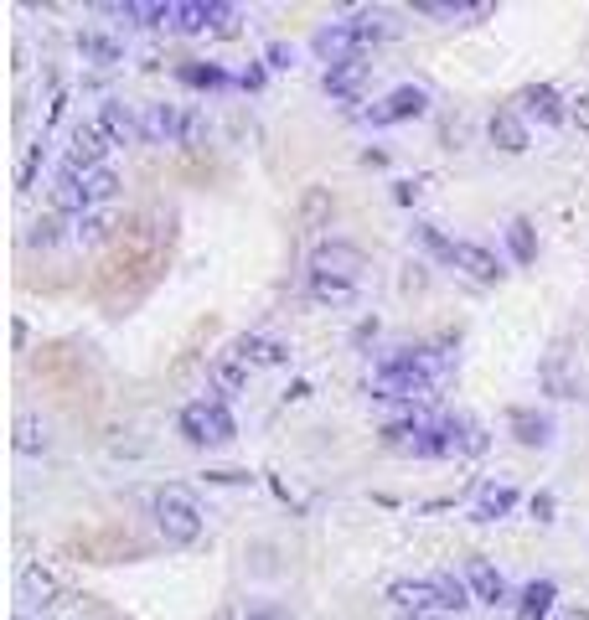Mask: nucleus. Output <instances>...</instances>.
Masks as SVG:
<instances>
[{"label": "nucleus", "mask_w": 589, "mask_h": 620, "mask_svg": "<svg viewBox=\"0 0 589 620\" xmlns=\"http://www.w3.org/2000/svg\"><path fill=\"white\" fill-rule=\"evenodd\" d=\"M243 620H285L279 610H254V615H243Z\"/></svg>", "instance_id": "de8ad7c7"}, {"label": "nucleus", "mask_w": 589, "mask_h": 620, "mask_svg": "<svg viewBox=\"0 0 589 620\" xmlns=\"http://www.w3.org/2000/svg\"><path fill=\"white\" fill-rule=\"evenodd\" d=\"M207 26H212V0H176L171 31H181V37H202Z\"/></svg>", "instance_id": "aec40b11"}, {"label": "nucleus", "mask_w": 589, "mask_h": 620, "mask_svg": "<svg viewBox=\"0 0 589 620\" xmlns=\"http://www.w3.org/2000/svg\"><path fill=\"white\" fill-rule=\"evenodd\" d=\"M419 243H424V248H434V254H440L445 264H450V254H455V238H445L434 223H419Z\"/></svg>", "instance_id": "c9c22d12"}, {"label": "nucleus", "mask_w": 589, "mask_h": 620, "mask_svg": "<svg viewBox=\"0 0 589 620\" xmlns=\"http://www.w3.org/2000/svg\"><path fill=\"white\" fill-rule=\"evenodd\" d=\"M310 300H321V305H352L357 300V285H352V279H331V274H310Z\"/></svg>", "instance_id": "bb28decb"}, {"label": "nucleus", "mask_w": 589, "mask_h": 620, "mask_svg": "<svg viewBox=\"0 0 589 620\" xmlns=\"http://www.w3.org/2000/svg\"><path fill=\"white\" fill-rule=\"evenodd\" d=\"M486 450V429L465 419V434H460V455H481Z\"/></svg>", "instance_id": "4c0bfd02"}, {"label": "nucleus", "mask_w": 589, "mask_h": 620, "mask_svg": "<svg viewBox=\"0 0 589 620\" xmlns=\"http://www.w3.org/2000/svg\"><path fill=\"white\" fill-rule=\"evenodd\" d=\"M347 26H352V37H357V47H362V52H367V47H378V42L388 37V21H383V16H372V11L352 16Z\"/></svg>", "instance_id": "7c9ffc66"}, {"label": "nucleus", "mask_w": 589, "mask_h": 620, "mask_svg": "<svg viewBox=\"0 0 589 620\" xmlns=\"http://www.w3.org/2000/svg\"><path fill=\"white\" fill-rule=\"evenodd\" d=\"M331 212H336L331 186H305V197H300V228L305 233H321L331 223Z\"/></svg>", "instance_id": "6ab92c4d"}, {"label": "nucleus", "mask_w": 589, "mask_h": 620, "mask_svg": "<svg viewBox=\"0 0 589 620\" xmlns=\"http://www.w3.org/2000/svg\"><path fill=\"white\" fill-rule=\"evenodd\" d=\"M233 357H243L248 367H285L290 347H285V341H269V336H243Z\"/></svg>", "instance_id": "a211bd4d"}, {"label": "nucleus", "mask_w": 589, "mask_h": 620, "mask_svg": "<svg viewBox=\"0 0 589 620\" xmlns=\"http://www.w3.org/2000/svg\"><path fill=\"white\" fill-rule=\"evenodd\" d=\"M176 78L186 88H228L233 83L223 68H217V62H176Z\"/></svg>", "instance_id": "cd10ccee"}, {"label": "nucleus", "mask_w": 589, "mask_h": 620, "mask_svg": "<svg viewBox=\"0 0 589 620\" xmlns=\"http://www.w3.org/2000/svg\"><path fill=\"white\" fill-rule=\"evenodd\" d=\"M207 424H212V445L238 440V424H233V414H228V403H223V398H207Z\"/></svg>", "instance_id": "c756f323"}, {"label": "nucleus", "mask_w": 589, "mask_h": 620, "mask_svg": "<svg viewBox=\"0 0 589 620\" xmlns=\"http://www.w3.org/2000/svg\"><path fill=\"white\" fill-rule=\"evenodd\" d=\"M414 16H429V21H455V16H471L465 0H414Z\"/></svg>", "instance_id": "72a5a7b5"}, {"label": "nucleus", "mask_w": 589, "mask_h": 620, "mask_svg": "<svg viewBox=\"0 0 589 620\" xmlns=\"http://www.w3.org/2000/svg\"><path fill=\"white\" fill-rule=\"evenodd\" d=\"M238 83H243V88H264V62H254V68H243V73H238Z\"/></svg>", "instance_id": "49530a36"}, {"label": "nucleus", "mask_w": 589, "mask_h": 620, "mask_svg": "<svg viewBox=\"0 0 589 620\" xmlns=\"http://www.w3.org/2000/svg\"><path fill=\"white\" fill-rule=\"evenodd\" d=\"M155 527H161L166 548H192L202 538V507L186 486H166L155 496Z\"/></svg>", "instance_id": "f257e3e1"}, {"label": "nucleus", "mask_w": 589, "mask_h": 620, "mask_svg": "<svg viewBox=\"0 0 589 620\" xmlns=\"http://www.w3.org/2000/svg\"><path fill=\"white\" fill-rule=\"evenodd\" d=\"M486 140L502 150V155H522L527 145H533V135H527V119H522L517 109H496V114L486 119Z\"/></svg>", "instance_id": "6e6552de"}, {"label": "nucleus", "mask_w": 589, "mask_h": 620, "mask_svg": "<svg viewBox=\"0 0 589 620\" xmlns=\"http://www.w3.org/2000/svg\"><path fill=\"white\" fill-rule=\"evenodd\" d=\"M553 605H558V584H553V579H533V584L522 589V600H517L512 620H548Z\"/></svg>", "instance_id": "2eb2a0df"}, {"label": "nucleus", "mask_w": 589, "mask_h": 620, "mask_svg": "<svg viewBox=\"0 0 589 620\" xmlns=\"http://www.w3.org/2000/svg\"><path fill=\"white\" fill-rule=\"evenodd\" d=\"M517 502H522V496H517V486H512V481H502V486L491 481V486H481V496H476L471 517H476V522H502Z\"/></svg>", "instance_id": "4468645a"}, {"label": "nucleus", "mask_w": 589, "mask_h": 620, "mask_svg": "<svg viewBox=\"0 0 589 620\" xmlns=\"http://www.w3.org/2000/svg\"><path fill=\"white\" fill-rule=\"evenodd\" d=\"M569 119H574V124H579V130L589 135V88H584V93H579V99L569 104Z\"/></svg>", "instance_id": "37998d69"}, {"label": "nucleus", "mask_w": 589, "mask_h": 620, "mask_svg": "<svg viewBox=\"0 0 589 620\" xmlns=\"http://www.w3.org/2000/svg\"><path fill=\"white\" fill-rule=\"evenodd\" d=\"M181 140H186V145H197V140H202V114H186V124H181Z\"/></svg>", "instance_id": "c03bdc74"}, {"label": "nucleus", "mask_w": 589, "mask_h": 620, "mask_svg": "<svg viewBox=\"0 0 589 620\" xmlns=\"http://www.w3.org/2000/svg\"><path fill=\"white\" fill-rule=\"evenodd\" d=\"M176 424H181V440H186V445H197V450H207V445H212V424H207V398L186 403Z\"/></svg>", "instance_id": "4be33fe9"}, {"label": "nucleus", "mask_w": 589, "mask_h": 620, "mask_svg": "<svg viewBox=\"0 0 589 620\" xmlns=\"http://www.w3.org/2000/svg\"><path fill=\"white\" fill-rule=\"evenodd\" d=\"M558 620H589V610L579 605V610H564V615H558Z\"/></svg>", "instance_id": "09e8293b"}, {"label": "nucleus", "mask_w": 589, "mask_h": 620, "mask_svg": "<svg viewBox=\"0 0 589 620\" xmlns=\"http://www.w3.org/2000/svg\"><path fill=\"white\" fill-rule=\"evenodd\" d=\"M465 584H471V595L481 600V605H502L507 600V579H502V569L491 564V558H471V564H465Z\"/></svg>", "instance_id": "f8f14e48"}, {"label": "nucleus", "mask_w": 589, "mask_h": 620, "mask_svg": "<svg viewBox=\"0 0 589 620\" xmlns=\"http://www.w3.org/2000/svg\"><path fill=\"white\" fill-rule=\"evenodd\" d=\"M99 130H104L114 145H135V140H145L140 114L124 104V99H104V104H99Z\"/></svg>", "instance_id": "9d476101"}, {"label": "nucleus", "mask_w": 589, "mask_h": 620, "mask_svg": "<svg viewBox=\"0 0 589 620\" xmlns=\"http://www.w3.org/2000/svg\"><path fill=\"white\" fill-rule=\"evenodd\" d=\"M310 47H316V57L321 62H352V57H362V47H357V37H352V26L347 21H336V26H321L316 37H310Z\"/></svg>", "instance_id": "9b49d317"}, {"label": "nucleus", "mask_w": 589, "mask_h": 620, "mask_svg": "<svg viewBox=\"0 0 589 620\" xmlns=\"http://www.w3.org/2000/svg\"><path fill=\"white\" fill-rule=\"evenodd\" d=\"M109 145H114V140L99 130V124H88V119H83V124H73V140H68V166H73L78 176H83V171H99V166H104V155H109Z\"/></svg>", "instance_id": "39448f33"}, {"label": "nucleus", "mask_w": 589, "mask_h": 620, "mask_svg": "<svg viewBox=\"0 0 589 620\" xmlns=\"http://www.w3.org/2000/svg\"><path fill=\"white\" fill-rule=\"evenodd\" d=\"M378 331H383V321H378V316H367V321H357L352 341H357V347H367V341H378Z\"/></svg>", "instance_id": "a19ab883"}, {"label": "nucleus", "mask_w": 589, "mask_h": 620, "mask_svg": "<svg viewBox=\"0 0 589 620\" xmlns=\"http://www.w3.org/2000/svg\"><path fill=\"white\" fill-rule=\"evenodd\" d=\"M507 248H512L517 264H533L538 259V228H533V217H512V223H507Z\"/></svg>", "instance_id": "b1692460"}, {"label": "nucleus", "mask_w": 589, "mask_h": 620, "mask_svg": "<svg viewBox=\"0 0 589 620\" xmlns=\"http://www.w3.org/2000/svg\"><path fill=\"white\" fill-rule=\"evenodd\" d=\"M264 68H279V73L295 68V47H290V42H269V47H264Z\"/></svg>", "instance_id": "e433bc0d"}, {"label": "nucleus", "mask_w": 589, "mask_h": 620, "mask_svg": "<svg viewBox=\"0 0 589 620\" xmlns=\"http://www.w3.org/2000/svg\"><path fill=\"white\" fill-rule=\"evenodd\" d=\"M83 192H88V207H93V202H114V192H119V176H114L109 166H99V171H83Z\"/></svg>", "instance_id": "2f4dec72"}, {"label": "nucleus", "mask_w": 589, "mask_h": 620, "mask_svg": "<svg viewBox=\"0 0 589 620\" xmlns=\"http://www.w3.org/2000/svg\"><path fill=\"white\" fill-rule=\"evenodd\" d=\"M388 600L403 615H429V610H440V589H434V579H393Z\"/></svg>", "instance_id": "1a4fd4ad"}, {"label": "nucleus", "mask_w": 589, "mask_h": 620, "mask_svg": "<svg viewBox=\"0 0 589 620\" xmlns=\"http://www.w3.org/2000/svg\"><path fill=\"white\" fill-rule=\"evenodd\" d=\"M78 52H83L88 62H99V68H114V62H124V42H119V37H104V31H83Z\"/></svg>", "instance_id": "5701e85b"}, {"label": "nucleus", "mask_w": 589, "mask_h": 620, "mask_svg": "<svg viewBox=\"0 0 589 620\" xmlns=\"http://www.w3.org/2000/svg\"><path fill=\"white\" fill-rule=\"evenodd\" d=\"M553 414H543V409H512L507 414V434L522 445V450H548L553 445Z\"/></svg>", "instance_id": "423d86ee"}, {"label": "nucleus", "mask_w": 589, "mask_h": 620, "mask_svg": "<svg viewBox=\"0 0 589 620\" xmlns=\"http://www.w3.org/2000/svg\"><path fill=\"white\" fill-rule=\"evenodd\" d=\"M21 595L26 600H37V605H52L62 589H57V579H52V569H42V564H26L21 569Z\"/></svg>", "instance_id": "393cba45"}, {"label": "nucleus", "mask_w": 589, "mask_h": 620, "mask_svg": "<svg viewBox=\"0 0 589 620\" xmlns=\"http://www.w3.org/2000/svg\"><path fill=\"white\" fill-rule=\"evenodd\" d=\"M16 620H26V615H16Z\"/></svg>", "instance_id": "3c124183"}, {"label": "nucleus", "mask_w": 589, "mask_h": 620, "mask_svg": "<svg viewBox=\"0 0 589 620\" xmlns=\"http://www.w3.org/2000/svg\"><path fill=\"white\" fill-rule=\"evenodd\" d=\"M434 589H440V610H471L476 605V595H471V584L465 579H455V574H434Z\"/></svg>", "instance_id": "c85d7f7f"}, {"label": "nucleus", "mask_w": 589, "mask_h": 620, "mask_svg": "<svg viewBox=\"0 0 589 620\" xmlns=\"http://www.w3.org/2000/svg\"><path fill=\"white\" fill-rule=\"evenodd\" d=\"M512 109H517L522 119H538V124H564V119H569V109H564V99H558L553 83H527V88H517Z\"/></svg>", "instance_id": "7ed1b4c3"}, {"label": "nucleus", "mask_w": 589, "mask_h": 620, "mask_svg": "<svg viewBox=\"0 0 589 620\" xmlns=\"http://www.w3.org/2000/svg\"><path fill=\"white\" fill-rule=\"evenodd\" d=\"M403 620H409V615H403ZM414 620H424V615H414Z\"/></svg>", "instance_id": "8fccbe9b"}, {"label": "nucleus", "mask_w": 589, "mask_h": 620, "mask_svg": "<svg viewBox=\"0 0 589 620\" xmlns=\"http://www.w3.org/2000/svg\"><path fill=\"white\" fill-rule=\"evenodd\" d=\"M424 285H429L424 264H403V279H398V290H403V295H414V290H424Z\"/></svg>", "instance_id": "58836bf2"}, {"label": "nucleus", "mask_w": 589, "mask_h": 620, "mask_svg": "<svg viewBox=\"0 0 589 620\" xmlns=\"http://www.w3.org/2000/svg\"><path fill=\"white\" fill-rule=\"evenodd\" d=\"M414 197H419V186H414V181H393V202H398V207H409Z\"/></svg>", "instance_id": "a18cd8bd"}, {"label": "nucleus", "mask_w": 589, "mask_h": 620, "mask_svg": "<svg viewBox=\"0 0 589 620\" xmlns=\"http://www.w3.org/2000/svg\"><path fill=\"white\" fill-rule=\"evenodd\" d=\"M212 378H217V393H223V398H238L248 388V362L243 357H217L212 362Z\"/></svg>", "instance_id": "a878e982"}, {"label": "nucleus", "mask_w": 589, "mask_h": 620, "mask_svg": "<svg viewBox=\"0 0 589 620\" xmlns=\"http://www.w3.org/2000/svg\"><path fill=\"white\" fill-rule=\"evenodd\" d=\"M62 228H68V217H62V212H42L37 223H31L26 243H31V248H52V243L62 238Z\"/></svg>", "instance_id": "473e14b6"}, {"label": "nucleus", "mask_w": 589, "mask_h": 620, "mask_svg": "<svg viewBox=\"0 0 589 620\" xmlns=\"http://www.w3.org/2000/svg\"><path fill=\"white\" fill-rule=\"evenodd\" d=\"M362 269H367V254H362L357 243L331 238V243H316V248H310V274H331V279H352V285H357Z\"/></svg>", "instance_id": "f03ea898"}, {"label": "nucleus", "mask_w": 589, "mask_h": 620, "mask_svg": "<svg viewBox=\"0 0 589 620\" xmlns=\"http://www.w3.org/2000/svg\"><path fill=\"white\" fill-rule=\"evenodd\" d=\"M11 445H16V455H42V450L52 445V429H47V419H37V414H21V419H16V434H11Z\"/></svg>", "instance_id": "412c9836"}, {"label": "nucleus", "mask_w": 589, "mask_h": 620, "mask_svg": "<svg viewBox=\"0 0 589 620\" xmlns=\"http://www.w3.org/2000/svg\"><path fill=\"white\" fill-rule=\"evenodd\" d=\"M429 114V88L424 83H398L388 99L372 109V124H403V119H419Z\"/></svg>", "instance_id": "20e7f679"}, {"label": "nucleus", "mask_w": 589, "mask_h": 620, "mask_svg": "<svg viewBox=\"0 0 589 620\" xmlns=\"http://www.w3.org/2000/svg\"><path fill=\"white\" fill-rule=\"evenodd\" d=\"M109 233H114L109 217H99V212H83V217H78V238H83V243H104Z\"/></svg>", "instance_id": "f704fd0d"}, {"label": "nucleus", "mask_w": 589, "mask_h": 620, "mask_svg": "<svg viewBox=\"0 0 589 620\" xmlns=\"http://www.w3.org/2000/svg\"><path fill=\"white\" fill-rule=\"evenodd\" d=\"M372 73L367 57H352V62H336V68H326V93H336V99H352V93H362Z\"/></svg>", "instance_id": "f3484780"}, {"label": "nucleus", "mask_w": 589, "mask_h": 620, "mask_svg": "<svg viewBox=\"0 0 589 620\" xmlns=\"http://www.w3.org/2000/svg\"><path fill=\"white\" fill-rule=\"evenodd\" d=\"M207 481L212 486H248L254 476H248V471H207Z\"/></svg>", "instance_id": "79ce46f5"}, {"label": "nucleus", "mask_w": 589, "mask_h": 620, "mask_svg": "<svg viewBox=\"0 0 589 620\" xmlns=\"http://www.w3.org/2000/svg\"><path fill=\"white\" fill-rule=\"evenodd\" d=\"M527 507H533V517H538V522H553V517H558V496H553V491H538Z\"/></svg>", "instance_id": "ea45409f"}, {"label": "nucleus", "mask_w": 589, "mask_h": 620, "mask_svg": "<svg viewBox=\"0 0 589 620\" xmlns=\"http://www.w3.org/2000/svg\"><path fill=\"white\" fill-rule=\"evenodd\" d=\"M181 114H176V104H145L140 109V130H145V140H181Z\"/></svg>", "instance_id": "dca6fc26"}, {"label": "nucleus", "mask_w": 589, "mask_h": 620, "mask_svg": "<svg viewBox=\"0 0 589 620\" xmlns=\"http://www.w3.org/2000/svg\"><path fill=\"white\" fill-rule=\"evenodd\" d=\"M52 212H62V217H83V212H93L88 207V192H83V176L73 171V166H62L57 171V181H52Z\"/></svg>", "instance_id": "ddd939ff"}, {"label": "nucleus", "mask_w": 589, "mask_h": 620, "mask_svg": "<svg viewBox=\"0 0 589 620\" xmlns=\"http://www.w3.org/2000/svg\"><path fill=\"white\" fill-rule=\"evenodd\" d=\"M450 264L455 269H465L476 279V285H502V259L491 254V248H481V243H465V238H455V254H450Z\"/></svg>", "instance_id": "0eeeda50"}]
</instances>
